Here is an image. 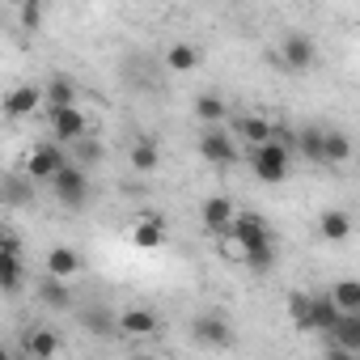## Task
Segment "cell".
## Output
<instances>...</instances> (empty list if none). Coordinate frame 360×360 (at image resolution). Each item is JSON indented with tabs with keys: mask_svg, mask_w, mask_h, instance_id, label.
Segmentation results:
<instances>
[{
	"mask_svg": "<svg viewBox=\"0 0 360 360\" xmlns=\"http://www.w3.org/2000/svg\"><path fill=\"white\" fill-rule=\"evenodd\" d=\"M339 322H343V309H339V305L330 301V292H326V297H314V330L330 339Z\"/></svg>",
	"mask_w": 360,
	"mask_h": 360,
	"instance_id": "9a60e30c",
	"label": "cell"
},
{
	"mask_svg": "<svg viewBox=\"0 0 360 360\" xmlns=\"http://www.w3.org/2000/svg\"><path fill=\"white\" fill-rule=\"evenodd\" d=\"M119 330L131 335V339H144V335L157 330V314H148V309H123L119 314Z\"/></svg>",
	"mask_w": 360,
	"mask_h": 360,
	"instance_id": "e0dca14e",
	"label": "cell"
},
{
	"mask_svg": "<svg viewBox=\"0 0 360 360\" xmlns=\"http://www.w3.org/2000/svg\"><path fill=\"white\" fill-rule=\"evenodd\" d=\"M238 140H246L250 148H263V144H271L276 136H280V127L271 123V119H263V115H238Z\"/></svg>",
	"mask_w": 360,
	"mask_h": 360,
	"instance_id": "30bf717a",
	"label": "cell"
},
{
	"mask_svg": "<svg viewBox=\"0 0 360 360\" xmlns=\"http://www.w3.org/2000/svg\"><path fill=\"white\" fill-rule=\"evenodd\" d=\"M288 318L297 330H314V297L309 292H288Z\"/></svg>",
	"mask_w": 360,
	"mask_h": 360,
	"instance_id": "7402d4cb",
	"label": "cell"
},
{
	"mask_svg": "<svg viewBox=\"0 0 360 360\" xmlns=\"http://www.w3.org/2000/svg\"><path fill=\"white\" fill-rule=\"evenodd\" d=\"M56 200L64 204V208H85V200H89V178H85V169L77 165V161H68L60 174H56Z\"/></svg>",
	"mask_w": 360,
	"mask_h": 360,
	"instance_id": "277c9868",
	"label": "cell"
},
{
	"mask_svg": "<svg viewBox=\"0 0 360 360\" xmlns=\"http://www.w3.org/2000/svg\"><path fill=\"white\" fill-rule=\"evenodd\" d=\"M322 144H326V131H322V127H305V131H297V148H301V157L314 161V165H322Z\"/></svg>",
	"mask_w": 360,
	"mask_h": 360,
	"instance_id": "d4e9b609",
	"label": "cell"
},
{
	"mask_svg": "<svg viewBox=\"0 0 360 360\" xmlns=\"http://www.w3.org/2000/svg\"><path fill=\"white\" fill-rule=\"evenodd\" d=\"M136 360H153V356H136Z\"/></svg>",
	"mask_w": 360,
	"mask_h": 360,
	"instance_id": "836d02e7",
	"label": "cell"
},
{
	"mask_svg": "<svg viewBox=\"0 0 360 360\" xmlns=\"http://www.w3.org/2000/svg\"><path fill=\"white\" fill-rule=\"evenodd\" d=\"M200 221H204V229H212V233H229L233 221H238V208H233L229 195H208V200L200 204Z\"/></svg>",
	"mask_w": 360,
	"mask_h": 360,
	"instance_id": "ba28073f",
	"label": "cell"
},
{
	"mask_svg": "<svg viewBox=\"0 0 360 360\" xmlns=\"http://www.w3.org/2000/svg\"><path fill=\"white\" fill-rule=\"evenodd\" d=\"M250 165H255V178H259V183H284V178H288V165H292L288 140H280V136H276L271 144L255 148Z\"/></svg>",
	"mask_w": 360,
	"mask_h": 360,
	"instance_id": "7a4b0ae2",
	"label": "cell"
},
{
	"mask_svg": "<svg viewBox=\"0 0 360 360\" xmlns=\"http://www.w3.org/2000/svg\"><path fill=\"white\" fill-rule=\"evenodd\" d=\"M81 322H85L94 335H110V330H119V318H110L106 309H81Z\"/></svg>",
	"mask_w": 360,
	"mask_h": 360,
	"instance_id": "f1b7e54d",
	"label": "cell"
},
{
	"mask_svg": "<svg viewBox=\"0 0 360 360\" xmlns=\"http://www.w3.org/2000/svg\"><path fill=\"white\" fill-rule=\"evenodd\" d=\"M22 276H26V267H22V255H13V250H5L0 255V288H5L9 297L22 288Z\"/></svg>",
	"mask_w": 360,
	"mask_h": 360,
	"instance_id": "44dd1931",
	"label": "cell"
},
{
	"mask_svg": "<svg viewBox=\"0 0 360 360\" xmlns=\"http://www.w3.org/2000/svg\"><path fill=\"white\" fill-rule=\"evenodd\" d=\"M43 98H47V110H68V106H77V85L60 72V77H51V81H47Z\"/></svg>",
	"mask_w": 360,
	"mask_h": 360,
	"instance_id": "5bb4252c",
	"label": "cell"
},
{
	"mask_svg": "<svg viewBox=\"0 0 360 360\" xmlns=\"http://www.w3.org/2000/svg\"><path fill=\"white\" fill-rule=\"evenodd\" d=\"M39 297H43L47 305H56V309H68V305H72V292H68V284H64V280H51V276L43 280Z\"/></svg>",
	"mask_w": 360,
	"mask_h": 360,
	"instance_id": "83f0119b",
	"label": "cell"
},
{
	"mask_svg": "<svg viewBox=\"0 0 360 360\" xmlns=\"http://www.w3.org/2000/svg\"><path fill=\"white\" fill-rule=\"evenodd\" d=\"M68 165L64 148L60 144H39L30 157H26V178L30 183H56V174Z\"/></svg>",
	"mask_w": 360,
	"mask_h": 360,
	"instance_id": "5b68a950",
	"label": "cell"
},
{
	"mask_svg": "<svg viewBox=\"0 0 360 360\" xmlns=\"http://www.w3.org/2000/svg\"><path fill=\"white\" fill-rule=\"evenodd\" d=\"M200 157L212 161V165H233V161H238V144H233L229 131L204 127V136H200Z\"/></svg>",
	"mask_w": 360,
	"mask_h": 360,
	"instance_id": "52a82bcc",
	"label": "cell"
},
{
	"mask_svg": "<svg viewBox=\"0 0 360 360\" xmlns=\"http://www.w3.org/2000/svg\"><path fill=\"white\" fill-rule=\"evenodd\" d=\"M131 238H136V246H140V250H157V246H161V238H165L161 217H140V221L131 225Z\"/></svg>",
	"mask_w": 360,
	"mask_h": 360,
	"instance_id": "ffe728a7",
	"label": "cell"
},
{
	"mask_svg": "<svg viewBox=\"0 0 360 360\" xmlns=\"http://www.w3.org/2000/svg\"><path fill=\"white\" fill-rule=\"evenodd\" d=\"M39 102H47L39 85H18V89L5 98V115H9V119H26V115H34Z\"/></svg>",
	"mask_w": 360,
	"mask_h": 360,
	"instance_id": "4fadbf2b",
	"label": "cell"
},
{
	"mask_svg": "<svg viewBox=\"0 0 360 360\" xmlns=\"http://www.w3.org/2000/svg\"><path fill=\"white\" fill-rule=\"evenodd\" d=\"M5 191H9V204H13V208H22V204L30 200L26 178H18V174H9V178H5Z\"/></svg>",
	"mask_w": 360,
	"mask_h": 360,
	"instance_id": "f546056e",
	"label": "cell"
},
{
	"mask_svg": "<svg viewBox=\"0 0 360 360\" xmlns=\"http://www.w3.org/2000/svg\"><path fill=\"white\" fill-rule=\"evenodd\" d=\"M195 115H200V123L217 127V123L225 119V98H221V94H200V98H195Z\"/></svg>",
	"mask_w": 360,
	"mask_h": 360,
	"instance_id": "4316f807",
	"label": "cell"
},
{
	"mask_svg": "<svg viewBox=\"0 0 360 360\" xmlns=\"http://www.w3.org/2000/svg\"><path fill=\"white\" fill-rule=\"evenodd\" d=\"M26 352H30V360H51L60 352V335L47 326H34V330H26Z\"/></svg>",
	"mask_w": 360,
	"mask_h": 360,
	"instance_id": "2e32d148",
	"label": "cell"
},
{
	"mask_svg": "<svg viewBox=\"0 0 360 360\" xmlns=\"http://www.w3.org/2000/svg\"><path fill=\"white\" fill-rule=\"evenodd\" d=\"M18 18H22V26H26V30H39V26H43V5L26 0V5L18 9Z\"/></svg>",
	"mask_w": 360,
	"mask_h": 360,
	"instance_id": "4dcf8cb0",
	"label": "cell"
},
{
	"mask_svg": "<svg viewBox=\"0 0 360 360\" xmlns=\"http://www.w3.org/2000/svg\"><path fill=\"white\" fill-rule=\"evenodd\" d=\"M77 271H81V255H77L72 246H51V250H47V276H51V280H64V284H68Z\"/></svg>",
	"mask_w": 360,
	"mask_h": 360,
	"instance_id": "7c38bea8",
	"label": "cell"
},
{
	"mask_svg": "<svg viewBox=\"0 0 360 360\" xmlns=\"http://www.w3.org/2000/svg\"><path fill=\"white\" fill-rule=\"evenodd\" d=\"M191 335H195V343H204V347H233V326H229V318H221V314H200L195 318V326H191Z\"/></svg>",
	"mask_w": 360,
	"mask_h": 360,
	"instance_id": "8992f818",
	"label": "cell"
},
{
	"mask_svg": "<svg viewBox=\"0 0 360 360\" xmlns=\"http://www.w3.org/2000/svg\"><path fill=\"white\" fill-rule=\"evenodd\" d=\"M51 131H56V144H77V140H85L89 123L77 106H68V110H51Z\"/></svg>",
	"mask_w": 360,
	"mask_h": 360,
	"instance_id": "9c48e42d",
	"label": "cell"
},
{
	"mask_svg": "<svg viewBox=\"0 0 360 360\" xmlns=\"http://www.w3.org/2000/svg\"><path fill=\"white\" fill-rule=\"evenodd\" d=\"M318 238L330 242V246L347 242V238H352V217H347L343 208H326V212L318 217Z\"/></svg>",
	"mask_w": 360,
	"mask_h": 360,
	"instance_id": "8fae6325",
	"label": "cell"
},
{
	"mask_svg": "<svg viewBox=\"0 0 360 360\" xmlns=\"http://www.w3.org/2000/svg\"><path fill=\"white\" fill-rule=\"evenodd\" d=\"M343 161H352V136L347 131H326L322 165H343Z\"/></svg>",
	"mask_w": 360,
	"mask_h": 360,
	"instance_id": "d6986e66",
	"label": "cell"
},
{
	"mask_svg": "<svg viewBox=\"0 0 360 360\" xmlns=\"http://www.w3.org/2000/svg\"><path fill=\"white\" fill-rule=\"evenodd\" d=\"M276 64H280L284 72H309V68L318 64V43H314L309 34H301V30H288L284 43H280Z\"/></svg>",
	"mask_w": 360,
	"mask_h": 360,
	"instance_id": "3957f363",
	"label": "cell"
},
{
	"mask_svg": "<svg viewBox=\"0 0 360 360\" xmlns=\"http://www.w3.org/2000/svg\"><path fill=\"white\" fill-rule=\"evenodd\" d=\"M157 161H161L157 144H153L148 136H140V140L131 144V169H136V174H153V169H157Z\"/></svg>",
	"mask_w": 360,
	"mask_h": 360,
	"instance_id": "cb8c5ba5",
	"label": "cell"
},
{
	"mask_svg": "<svg viewBox=\"0 0 360 360\" xmlns=\"http://www.w3.org/2000/svg\"><path fill=\"white\" fill-rule=\"evenodd\" d=\"M77 157H81V161H85V165H94V161H98V157H102V144H98V140H89V136H85V140H77Z\"/></svg>",
	"mask_w": 360,
	"mask_h": 360,
	"instance_id": "1f68e13d",
	"label": "cell"
},
{
	"mask_svg": "<svg viewBox=\"0 0 360 360\" xmlns=\"http://www.w3.org/2000/svg\"><path fill=\"white\" fill-rule=\"evenodd\" d=\"M326 343H339V347H347V352L360 356V314H343V322L335 326V335Z\"/></svg>",
	"mask_w": 360,
	"mask_h": 360,
	"instance_id": "603a6c76",
	"label": "cell"
},
{
	"mask_svg": "<svg viewBox=\"0 0 360 360\" xmlns=\"http://www.w3.org/2000/svg\"><path fill=\"white\" fill-rule=\"evenodd\" d=\"M322 360H360V356L347 352V347H339V343H326V347H322Z\"/></svg>",
	"mask_w": 360,
	"mask_h": 360,
	"instance_id": "d6a6232c",
	"label": "cell"
},
{
	"mask_svg": "<svg viewBox=\"0 0 360 360\" xmlns=\"http://www.w3.org/2000/svg\"><path fill=\"white\" fill-rule=\"evenodd\" d=\"M330 301L343 309V314H360V280H339L330 288Z\"/></svg>",
	"mask_w": 360,
	"mask_h": 360,
	"instance_id": "484cf974",
	"label": "cell"
},
{
	"mask_svg": "<svg viewBox=\"0 0 360 360\" xmlns=\"http://www.w3.org/2000/svg\"><path fill=\"white\" fill-rule=\"evenodd\" d=\"M229 238L238 242L242 259H246L255 271H267V267L276 263V233L267 229V221H263V217H255V212H238V221H233Z\"/></svg>",
	"mask_w": 360,
	"mask_h": 360,
	"instance_id": "6da1fadb",
	"label": "cell"
},
{
	"mask_svg": "<svg viewBox=\"0 0 360 360\" xmlns=\"http://www.w3.org/2000/svg\"><path fill=\"white\" fill-rule=\"evenodd\" d=\"M165 68H169V72H195V68H200V47L174 43V47L165 51Z\"/></svg>",
	"mask_w": 360,
	"mask_h": 360,
	"instance_id": "ac0fdd59",
	"label": "cell"
}]
</instances>
